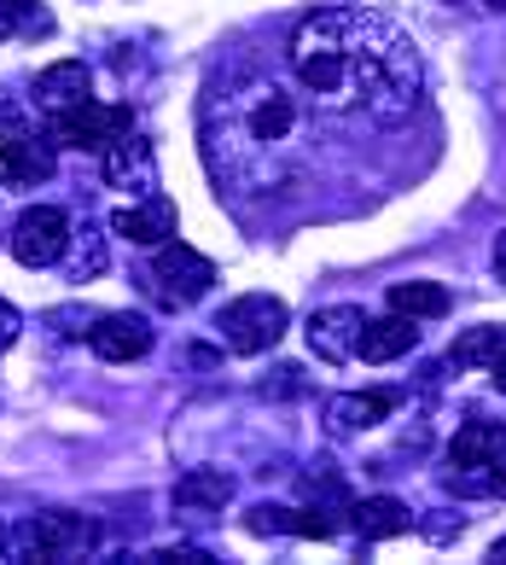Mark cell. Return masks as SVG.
Instances as JSON below:
<instances>
[{
    "label": "cell",
    "instance_id": "cell-1",
    "mask_svg": "<svg viewBox=\"0 0 506 565\" xmlns=\"http://www.w3.org/2000/svg\"><path fill=\"white\" fill-rule=\"evenodd\" d=\"M355 99L378 117H396L419 99V58L408 35L378 18H355Z\"/></svg>",
    "mask_w": 506,
    "mask_h": 565
},
{
    "label": "cell",
    "instance_id": "cell-2",
    "mask_svg": "<svg viewBox=\"0 0 506 565\" xmlns=\"http://www.w3.org/2000/svg\"><path fill=\"white\" fill-rule=\"evenodd\" d=\"M291 58L303 71V88L326 94V99L355 94V18L349 12H314L291 35Z\"/></svg>",
    "mask_w": 506,
    "mask_h": 565
},
{
    "label": "cell",
    "instance_id": "cell-3",
    "mask_svg": "<svg viewBox=\"0 0 506 565\" xmlns=\"http://www.w3.org/2000/svg\"><path fill=\"white\" fill-rule=\"evenodd\" d=\"M222 344L227 350H239V355H262V350H273L286 339V327H291V316H286V303L273 298V291H245V298H234L222 309Z\"/></svg>",
    "mask_w": 506,
    "mask_h": 565
},
{
    "label": "cell",
    "instance_id": "cell-4",
    "mask_svg": "<svg viewBox=\"0 0 506 565\" xmlns=\"http://www.w3.org/2000/svg\"><path fill=\"white\" fill-rule=\"evenodd\" d=\"M146 280H152V291H158L163 303L186 309V303H198L204 291L216 286V263H209L204 250L181 245V239H163L158 257H152V268H146Z\"/></svg>",
    "mask_w": 506,
    "mask_h": 565
},
{
    "label": "cell",
    "instance_id": "cell-5",
    "mask_svg": "<svg viewBox=\"0 0 506 565\" xmlns=\"http://www.w3.org/2000/svg\"><path fill=\"white\" fill-rule=\"evenodd\" d=\"M71 216L58 211V204H30L24 216H18V234H12V257L24 268H53L58 257L71 250Z\"/></svg>",
    "mask_w": 506,
    "mask_h": 565
},
{
    "label": "cell",
    "instance_id": "cell-6",
    "mask_svg": "<svg viewBox=\"0 0 506 565\" xmlns=\"http://www.w3.org/2000/svg\"><path fill=\"white\" fill-rule=\"evenodd\" d=\"M12 542H18V554H30V559H71V554H82V542H88V525H82L76 513H35L12 531Z\"/></svg>",
    "mask_w": 506,
    "mask_h": 565
},
{
    "label": "cell",
    "instance_id": "cell-7",
    "mask_svg": "<svg viewBox=\"0 0 506 565\" xmlns=\"http://www.w3.org/2000/svg\"><path fill=\"white\" fill-rule=\"evenodd\" d=\"M129 135V106H99V99H82L76 111L58 117V140L82 146V152H105Z\"/></svg>",
    "mask_w": 506,
    "mask_h": 565
},
{
    "label": "cell",
    "instance_id": "cell-8",
    "mask_svg": "<svg viewBox=\"0 0 506 565\" xmlns=\"http://www.w3.org/2000/svg\"><path fill=\"white\" fill-rule=\"evenodd\" d=\"M53 140L47 135H35V129H12L7 140H0V181L7 186H41L53 175Z\"/></svg>",
    "mask_w": 506,
    "mask_h": 565
},
{
    "label": "cell",
    "instance_id": "cell-9",
    "mask_svg": "<svg viewBox=\"0 0 506 565\" xmlns=\"http://www.w3.org/2000/svg\"><path fill=\"white\" fill-rule=\"evenodd\" d=\"M88 344L99 350V362H140V355L152 350V327H146V316H134V309H122V316H94Z\"/></svg>",
    "mask_w": 506,
    "mask_h": 565
},
{
    "label": "cell",
    "instance_id": "cell-10",
    "mask_svg": "<svg viewBox=\"0 0 506 565\" xmlns=\"http://www.w3.org/2000/svg\"><path fill=\"white\" fill-rule=\"evenodd\" d=\"M105 181L122 186V193H146L158 181V146L129 129L117 146H105Z\"/></svg>",
    "mask_w": 506,
    "mask_h": 565
},
{
    "label": "cell",
    "instance_id": "cell-11",
    "mask_svg": "<svg viewBox=\"0 0 506 565\" xmlns=\"http://www.w3.org/2000/svg\"><path fill=\"white\" fill-rule=\"evenodd\" d=\"M367 316L355 303H337V309H321V316L309 321V350L321 355V362H349L355 355V339H362Z\"/></svg>",
    "mask_w": 506,
    "mask_h": 565
},
{
    "label": "cell",
    "instance_id": "cell-12",
    "mask_svg": "<svg viewBox=\"0 0 506 565\" xmlns=\"http://www.w3.org/2000/svg\"><path fill=\"white\" fill-rule=\"evenodd\" d=\"M500 455H506V426H495V420H466L449 437V467H460V472L500 467Z\"/></svg>",
    "mask_w": 506,
    "mask_h": 565
},
{
    "label": "cell",
    "instance_id": "cell-13",
    "mask_svg": "<svg viewBox=\"0 0 506 565\" xmlns=\"http://www.w3.org/2000/svg\"><path fill=\"white\" fill-rule=\"evenodd\" d=\"M35 106L41 111H53V117H65V111H76L82 99H88V65L82 58H58V65H47L35 76Z\"/></svg>",
    "mask_w": 506,
    "mask_h": 565
},
{
    "label": "cell",
    "instance_id": "cell-14",
    "mask_svg": "<svg viewBox=\"0 0 506 565\" xmlns=\"http://www.w3.org/2000/svg\"><path fill=\"white\" fill-rule=\"evenodd\" d=\"M111 234L134 239V245H163L169 234H175V199L146 193L140 204H129V211H117V216H111Z\"/></svg>",
    "mask_w": 506,
    "mask_h": 565
},
{
    "label": "cell",
    "instance_id": "cell-15",
    "mask_svg": "<svg viewBox=\"0 0 506 565\" xmlns=\"http://www.w3.org/2000/svg\"><path fill=\"white\" fill-rule=\"evenodd\" d=\"M227 501H234V478L216 472V467H198L175 484V513L181 519H216Z\"/></svg>",
    "mask_w": 506,
    "mask_h": 565
},
{
    "label": "cell",
    "instance_id": "cell-16",
    "mask_svg": "<svg viewBox=\"0 0 506 565\" xmlns=\"http://www.w3.org/2000/svg\"><path fill=\"white\" fill-rule=\"evenodd\" d=\"M245 525H250V536H314V542L332 536V519L321 508H280V501H262Z\"/></svg>",
    "mask_w": 506,
    "mask_h": 565
},
{
    "label": "cell",
    "instance_id": "cell-17",
    "mask_svg": "<svg viewBox=\"0 0 506 565\" xmlns=\"http://www.w3.org/2000/svg\"><path fill=\"white\" fill-rule=\"evenodd\" d=\"M419 344V321H408V316H390L385 321H367L362 327V339H355V355L362 362H373V367H385V362H396V355H408Z\"/></svg>",
    "mask_w": 506,
    "mask_h": 565
},
{
    "label": "cell",
    "instance_id": "cell-18",
    "mask_svg": "<svg viewBox=\"0 0 506 565\" xmlns=\"http://www.w3.org/2000/svg\"><path fill=\"white\" fill-rule=\"evenodd\" d=\"M396 414V396L390 391H349V396H332L326 403V426L332 431H367L378 420Z\"/></svg>",
    "mask_w": 506,
    "mask_h": 565
},
{
    "label": "cell",
    "instance_id": "cell-19",
    "mask_svg": "<svg viewBox=\"0 0 506 565\" xmlns=\"http://www.w3.org/2000/svg\"><path fill=\"white\" fill-rule=\"evenodd\" d=\"M449 286L442 280H396L390 286V309L396 316H408V321H437V316H449Z\"/></svg>",
    "mask_w": 506,
    "mask_h": 565
},
{
    "label": "cell",
    "instance_id": "cell-20",
    "mask_svg": "<svg viewBox=\"0 0 506 565\" xmlns=\"http://www.w3.org/2000/svg\"><path fill=\"white\" fill-rule=\"evenodd\" d=\"M349 525L362 531L367 542H390V536H402V531L413 525V513H408L396 495H367L362 508L349 513Z\"/></svg>",
    "mask_w": 506,
    "mask_h": 565
},
{
    "label": "cell",
    "instance_id": "cell-21",
    "mask_svg": "<svg viewBox=\"0 0 506 565\" xmlns=\"http://www.w3.org/2000/svg\"><path fill=\"white\" fill-rule=\"evenodd\" d=\"M506 350V327H466L449 350V367H495Z\"/></svg>",
    "mask_w": 506,
    "mask_h": 565
},
{
    "label": "cell",
    "instance_id": "cell-22",
    "mask_svg": "<svg viewBox=\"0 0 506 565\" xmlns=\"http://www.w3.org/2000/svg\"><path fill=\"white\" fill-rule=\"evenodd\" d=\"M53 18L41 0H0V35H47Z\"/></svg>",
    "mask_w": 506,
    "mask_h": 565
},
{
    "label": "cell",
    "instance_id": "cell-23",
    "mask_svg": "<svg viewBox=\"0 0 506 565\" xmlns=\"http://www.w3.org/2000/svg\"><path fill=\"white\" fill-rule=\"evenodd\" d=\"M298 122V106L286 94H262V106L250 111V135L257 140H286V129Z\"/></svg>",
    "mask_w": 506,
    "mask_h": 565
},
{
    "label": "cell",
    "instance_id": "cell-24",
    "mask_svg": "<svg viewBox=\"0 0 506 565\" xmlns=\"http://www.w3.org/2000/svg\"><path fill=\"white\" fill-rule=\"evenodd\" d=\"M71 245H76V257H71V280L99 275V268H105V234H94V227H76Z\"/></svg>",
    "mask_w": 506,
    "mask_h": 565
},
{
    "label": "cell",
    "instance_id": "cell-25",
    "mask_svg": "<svg viewBox=\"0 0 506 565\" xmlns=\"http://www.w3.org/2000/svg\"><path fill=\"white\" fill-rule=\"evenodd\" d=\"M303 490H314V495H344V484H337V472L326 467V460H321L314 472H303Z\"/></svg>",
    "mask_w": 506,
    "mask_h": 565
},
{
    "label": "cell",
    "instance_id": "cell-26",
    "mask_svg": "<svg viewBox=\"0 0 506 565\" xmlns=\"http://www.w3.org/2000/svg\"><path fill=\"white\" fill-rule=\"evenodd\" d=\"M18 327H24V321H18V309H12V303H0V355L18 344Z\"/></svg>",
    "mask_w": 506,
    "mask_h": 565
},
{
    "label": "cell",
    "instance_id": "cell-27",
    "mask_svg": "<svg viewBox=\"0 0 506 565\" xmlns=\"http://www.w3.org/2000/svg\"><path fill=\"white\" fill-rule=\"evenodd\" d=\"M158 559H169V565H204L198 548H169V554H158Z\"/></svg>",
    "mask_w": 506,
    "mask_h": 565
},
{
    "label": "cell",
    "instance_id": "cell-28",
    "mask_svg": "<svg viewBox=\"0 0 506 565\" xmlns=\"http://www.w3.org/2000/svg\"><path fill=\"white\" fill-rule=\"evenodd\" d=\"M495 275H500V280H506V234H500V239H495Z\"/></svg>",
    "mask_w": 506,
    "mask_h": 565
},
{
    "label": "cell",
    "instance_id": "cell-29",
    "mask_svg": "<svg viewBox=\"0 0 506 565\" xmlns=\"http://www.w3.org/2000/svg\"><path fill=\"white\" fill-rule=\"evenodd\" d=\"M489 373H495V391H506V350H500V362H495Z\"/></svg>",
    "mask_w": 506,
    "mask_h": 565
},
{
    "label": "cell",
    "instance_id": "cell-30",
    "mask_svg": "<svg viewBox=\"0 0 506 565\" xmlns=\"http://www.w3.org/2000/svg\"><path fill=\"white\" fill-rule=\"evenodd\" d=\"M489 559H495V565H506V536H500L495 548H489Z\"/></svg>",
    "mask_w": 506,
    "mask_h": 565
},
{
    "label": "cell",
    "instance_id": "cell-31",
    "mask_svg": "<svg viewBox=\"0 0 506 565\" xmlns=\"http://www.w3.org/2000/svg\"><path fill=\"white\" fill-rule=\"evenodd\" d=\"M483 7H495V12H506V0H483Z\"/></svg>",
    "mask_w": 506,
    "mask_h": 565
},
{
    "label": "cell",
    "instance_id": "cell-32",
    "mask_svg": "<svg viewBox=\"0 0 506 565\" xmlns=\"http://www.w3.org/2000/svg\"><path fill=\"white\" fill-rule=\"evenodd\" d=\"M0 559H7V531H0Z\"/></svg>",
    "mask_w": 506,
    "mask_h": 565
}]
</instances>
